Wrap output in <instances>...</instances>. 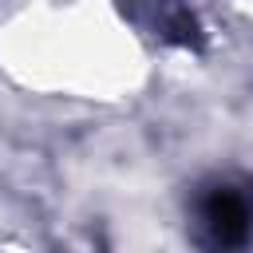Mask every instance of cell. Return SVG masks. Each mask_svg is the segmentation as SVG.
<instances>
[{"instance_id":"cell-1","label":"cell","mask_w":253,"mask_h":253,"mask_svg":"<svg viewBox=\"0 0 253 253\" xmlns=\"http://www.w3.org/2000/svg\"><path fill=\"white\" fill-rule=\"evenodd\" d=\"M202 221L213 229V241L233 245V241H241L249 233V221H253L249 198L237 194V190H229V186H217L206 198V206H202Z\"/></svg>"}]
</instances>
